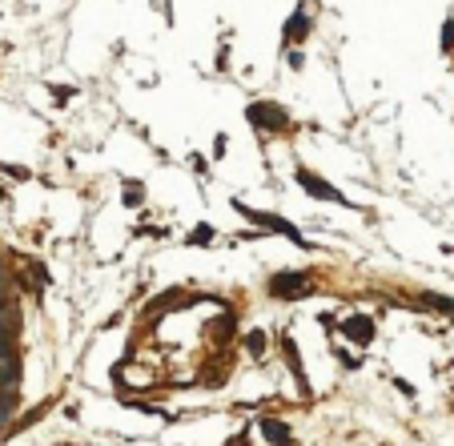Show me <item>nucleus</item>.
Listing matches in <instances>:
<instances>
[{"label": "nucleus", "instance_id": "1", "mask_svg": "<svg viewBox=\"0 0 454 446\" xmlns=\"http://www.w3.org/2000/svg\"><path fill=\"white\" fill-rule=\"evenodd\" d=\"M266 290H270L273 302H302V297L314 294V273H306V270H282V273H273L270 282H266Z\"/></svg>", "mask_w": 454, "mask_h": 446}, {"label": "nucleus", "instance_id": "2", "mask_svg": "<svg viewBox=\"0 0 454 446\" xmlns=\"http://www.w3.org/2000/svg\"><path fill=\"white\" fill-rule=\"evenodd\" d=\"M246 121L254 125L258 133H273V137H282L294 129L290 113H285L278 101H254V105H246Z\"/></svg>", "mask_w": 454, "mask_h": 446}, {"label": "nucleus", "instance_id": "3", "mask_svg": "<svg viewBox=\"0 0 454 446\" xmlns=\"http://www.w3.org/2000/svg\"><path fill=\"white\" fill-rule=\"evenodd\" d=\"M234 210L242 213L246 222L261 225V229H270V234H278V237H290L294 246H306V237H302V229H297V225H290L285 217H278V213H261V210H254V205H246V201H237V198H234Z\"/></svg>", "mask_w": 454, "mask_h": 446}, {"label": "nucleus", "instance_id": "4", "mask_svg": "<svg viewBox=\"0 0 454 446\" xmlns=\"http://www.w3.org/2000/svg\"><path fill=\"white\" fill-rule=\"evenodd\" d=\"M294 177H297V185L306 189V193H310L314 201H334V205H342V210H358L354 201L342 198V193H338V189H334L330 181H326V177H318L314 169H306V165H297V173H294Z\"/></svg>", "mask_w": 454, "mask_h": 446}, {"label": "nucleus", "instance_id": "5", "mask_svg": "<svg viewBox=\"0 0 454 446\" xmlns=\"http://www.w3.org/2000/svg\"><path fill=\"white\" fill-rule=\"evenodd\" d=\"M338 334H342L346 342H354V346H370V342L378 338V326H374V318H366V314H350L346 322H338Z\"/></svg>", "mask_w": 454, "mask_h": 446}, {"label": "nucleus", "instance_id": "6", "mask_svg": "<svg viewBox=\"0 0 454 446\" xmlns=\"http://www.w3.org/2000/svg\"><path fill=\"white\" fill-rule=\"evenodd\" d=\"M278 350H282V358H285V366L294 370V378H297V390L310 398V382H306V366H302V354H297V342H294V334L290 330H282L278 334Z\"/></svg>", "mask_w": 454, "mask_h": 446}, {"label": "nucleus", "instance_id": "7", "mask_svg": "<svg viewBox=\"0 0 454 446\" xmlns=\"http://www.w3.org/2000/svg\"><path fill=\"white\" fill-rule=\"evenodd\" d=\"M310 28H314L310 13H306V8H297V13L285 21V28H282V45H285V49H290V45H302V40L310 37Z\"/></svg>", "mask_w": 454, "mask_h": 446}, {"label": "nucleus", "instance_id": "8", "mask_svg": "<svg viewBox=\"0 0 454 446\" xmlns=\"http://www.w3.org/2000/svg\"><path fill=\"white\" fill-rule=\"evenodd\" d=\"M234 338H237V318L225 310L221 318H213V326H209V342H213L217 350H225L229 342H234Z\"/></svg>", "mask_w": 454, "mask_h": 446}, {"label": "nucleus", "instance_id": "9", "mask_svg": "<svg viewBox=\"0 0 454 446\" xmlns=\"http://www.w3.org/2000/svg\"><path fill=\"white\" fill-rule=\"evenodd\" d=\"M258 430L266 434V442L270 446H294V430H290L285 422H278V418H261Z\"/></svg>", "mask_w": 454, "mask_h": 446}, {"label": "nucleus", "instance_id": "10", "mask_svg": "<svg viewBox=\"0 0 454 446\" xmlns=\"http://www.w3.org/2000/svg\"><path fill=\"white\" fill-rule=\"evenodd\" d=\"M121 205H125V210H141V205H145V181L125 177V181H121Z\"/></svg>", "mask_w": 454, "mask_h": 446}, {"label": "nucleus", "instance_id": "11", "mask_svg": "<svg viewBox=\"0 0 454 446\" xmlns=\"http://www.w3.org/2000/svg\"><path fill=\"white\" fill-rule=\"evenodd\" d=\"M418 310H434V314H442V318H454V297H442V294H434V290H426V294L418 297Z\"/></svg>", "mask_w": 454, "mask_h": 446}, {"label": "nucleus", "instance_id": "12", "mask_svg": "<svg viewBox=\"0 0 454 446\" xmlns=\"http://www.w3.org/2000/svg\"><path fill=\"white\" fill-rule=\"evenodd\" d=\"M242 346H246V354L254 362H261L266 354H270V334H266V330H249V334L242 338Z\"/></svg>", "mask_w": 454, "mask_h": 446}, {"label": "nucleus", "instance_id": "13", "mask_svg": "<svg viewBox=\"0 0 454 446\" xmlns=\"http://www.w3.org/2000/svg\"><path fill=\"white\" fill-rule=\"evenodd\" d=\"M16 382H21V358H4L0 362V390H16Z\"/></svg>", "mask_w": 454, "mask_h": 446}, {"label": "nucleus", "instance_id": "14", "mask_svg": "<svg viewBox=\"0 0 454 446\" xmlns=\"http://www.w3.org/2000/svg\"><path fill=\"white\" fill-rule=\"evenodd\" d=\"M213 237H217V234H213V225L201 222L197 229H189V234H185V246H213Z\"/></svg>", "mask_w": 454, "mask_h": 446}, {"label": "nucleus", "instance_id": "15", "mask_svg": "<svg viewBox=\"0 0 454 446\" xmlns=\"http://www.w3.org/2000/svg\"><path fill=\"white\" fill-rule=\"evenodd\" d=\"M438 49L446 52V57L454 52V21H446V25H442V40H438Z\"/></svg>", "mask_w": 454, "mask_h": 446}, {"label": "nucleus", "instance_id": "16", "mask_svg": "<svg viewBox=\"0 0 454 446\" xmlns=\"http://www.w3.org/2000/svg\"><path fill=\"white\" fill-rule=\"evenodd\" d=\"M73 97H76L73 85H52V101H57V105H69Z\"/></svg>", "mask_w": 454, "mask_h": 446}, {"label": "nucleus", "instance_id": "17", "mask_svg": "<svg viewBox=\"0 0 454 446\" xmlns=\"http://www.w3.org/2000/svg\"><path fill=\"white\" fill-rule=\"evenodd\" d=\"M334 354H338V362H342V366H362V358H358V354H350V350H342V346H334Z\"/></svg>", "mask_w": 454, "mask_h": 446}, {"label": "nucleus", "instance_id": "18", "mask_svg": "<svg viewBox=\"0 0 454 446\" xmlns=\"http://www.w3.org/2000/svg\"><path fill=\"white\" fill-rule=\"evenodd\" d=\"M189 169H197V173L205 177V173H209V157H201V153H189Z\"/></svg>", "mask_w": 454, "mask_h": 446}, {"label": "nucleus", "instance_id": "19", "mask_svg": "<svg viewBox=\"0 0 454 446\" xmlns=\"http://www.w3.org/2000/svg\"><path fill=\"white\" fill-rule=\"evenodd\" d=\"M0 169H4L8 177H16V181H28V177H33V173L25 169V165H0Z\"/></svg>", "mask_w": 454, "mask_h": 446}, {"label": "nucleus", "instance_id": "20", "mask_svg": "<svg viewBox=\"0 0 454 446\" xmlns=\"http://www.w3.org/2000/svg\"><path fill=\"white\" fill-rule=\"evenodd\" d=\"M225 149H229V141H225V133H217V137H213V161L225 157Z\"/></svg>", "mask_w": 454, "mask_h": 446}, {"label": "nucleus", "instance_id": "21", "mask_svg": "<svg viewBox=\"0 0 454 446\" xmlns=\"http://www.w3.org/2000/svg\"><path fill=\"white\" fill-rule=\"evenodd\" d=\"M285 61H290V69H294V73H297V69H306V64H302V52H290V49H285Z\"/></svg>", "mask_w": 454, "mask_h": 446}, {"label": "nucleus", "instance_id": "22", "mask_svg": "<svg viewBox=\"0 0 454 446\" xmlns=\"http://www.w3.org/2000/svg\"><path fill=\"white\" fill-rule=\"evenodd\" d=\"M225 69H229V49L217 52V73H225Z\"/></svg>", "mask_w": 454, "mask_h": 446}, {"label": "nucleus", "instance_id": "23", "mask_svg": "<svg viewBox=\"0 0 454 446\" xmlns=\"http://www.w3.org/2000/svg\"><path fill=\"white\" fill-rule=\"evenodd\" d=\"M318 322L326 326V330H338V318H334V314H318Z\"/></svg>", "mask_w": 454, "mask_h": 446}]
</instances>
